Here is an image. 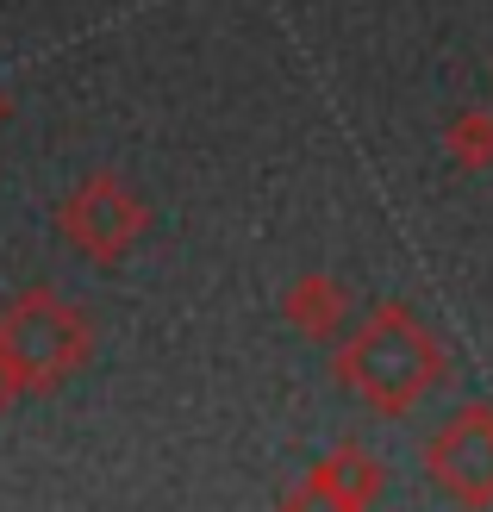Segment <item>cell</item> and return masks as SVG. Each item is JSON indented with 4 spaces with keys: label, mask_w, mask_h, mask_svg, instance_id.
Listing matches in <instances>:
<instances>
[{
    "label": "cell",
    "mask_w": 493,
    "mask_h": 512,
    "mask_svg": "<svg viewBox=\"0 0 493 512\" xmlns=\"http://www.w3.org/2000/svg\"><path fill=\"white\" fill-rule=\"evenodd\" d=\"M13 400H25V394H19V381H13L7 369H0V413H7V406H13Z\"/></svg>",
    "instance_id": "obj_8"
},
{
    "label": "cell",
    "mask_w": 493,
    "mask_h": 512,
    "mask_svg": "<svg viewBox=\"0 0 493 512\" xmlns=\"http://www.w3.org/2000/svg\"><path fill=\"white\" fill-rule=\"evenodd\" d=\"M425 475L456 506H493V406L487 400L456 406L425 438Z\"/></svg>",
    "instance_id": "obj_4"
},
{
    "label": "cell",
    "mask_w": 493,
    "mask_h": 512,
    "mask_svg": "<svg viewBox=\"0 0 493 512\" xmlns=\"http://www.w3.org/2000/svg\"><path fill=\"white\" fill-rule=\"evenodd\" d=\"M337 388L356 394L381 419H406L450 381L444 338L400 300H381L369 319H356L331 350Z\"/></svg>",
    "instance_id": "obj_1"
},
{
    "label": "cell",
    "mask_w": 493,
    "mask_h": 512,
    "mask_svg": "<svg viewBox=\"0 0 493 512\" xmlns=\"http://www.w3.org/2000/svg\"><path fill=\"white\" fill-rule=\"evenodd\" d=\"M444 150H450V163L456 169H493V107H462L450 125H444Z\"/></svg>",
    "instance_id": "obj_7"
},
{
    "label": "cell",
    "mask_w": 493,
    "mask_h": 512,
    "mask_svg": "<svg viewBox=\"0 0 493 512\" xmlns=\"http://www.w3.org/2000/svg\"><path fill=\"white\" fill-rule=\"evenodd\" d=\"M57 232L82 250L88 263H125L132 244L150 232V207L113 169H94L57 200Z\"/></svg>",
    "instance_id": "obj_3"
},
{
    "label": "cell",
    "mask_w": 493,
    "mask_h": 512,
    "mask_svg": "<svg viewBox=\"0 0 493 512\" xmlns=\"http://www.w3.org/2000/svg\"><path fill=\"white\" fill-rule=\"evenodd\" d=\"M88 363H94L88 306H75L69 294L44 288V281L19 288L0 306V369L19 381V394H57Z\"/></svg>",
    "instance_id": "obj_2"
},
{
    "label": "cell",
    "mask_w": 493,
    "mask_h": 512,
    "mask_svg": "<svg viewBox=\"0 0 493 512\" xmlns=\"http://www.w3.org/2000/svg\"><path fill=\"white\" fill-rule=\"evenodd\" d=\"M7 113H13V100H7V94H0V125H7Z\"/></svg>",
    "instance_id": "obj_9"
},
{
    "label": "cell",
    "mask_w": 493,
    "mask_h": 512,
    "mask_svg": "<svg viewBox=\"0 0 493 512\" xmlns=\"http://www.w3.org/2000/svg\"><path fill=\"white\" fill-rule=\"evenodd\" d=\"M281 319H288V331H294V338H306V344H337L356 325V300L344 288V275L306 269L294 288L281 294Z\"/></svg>",
    "instance_id": "obj_6"
},
{
    "label": "cell",
    "mask_w": 493,
    "mask_h": 512,
    "mask_svg": "<svg viewBox=\"0 0 493 512\" xmlns=\"http://www.w3.org/2000/svg\"><path fill=\"white\" fill-rule=\"evenodd\" d=\"M387 494V463L362 444H337L306 469L300 488H288V506H325V512H369Z\"/></svg>",
    "instance_id": "obj_5"
}]
</instances>
